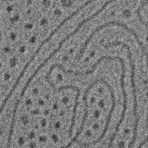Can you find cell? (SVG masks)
Listing matches in <instances>:
<instances>
[{
    "mask_svg": "<svg viewBox=\"0 0 148 148\" xmlns=\"http://www.w3.org/2000/svg\"><path fill=\"white\" fill-rule=\"evenodd\" d=\"M84 113L79 130L71 140L82 146L95 144L105 135L116 106L110 85L104 79L93 81L83 96Z\"/></svg>",
    "mask_w": 148,
    "mask_h": 148,
    "instance_id": "cell-1",
    "label": "cell"
},
{
    "mask_svg": "<svg viewBox=\"0 0 148 148\" xmlns=\"http://www.w3.org/2000/svg\"><path fill=\"white\" fill-rule=\"evenodd\" d=\"M148 3V0H144L143 1H142L141 2V4L140 5V6L138 7V8L136 10V15H137V17L138 18V20H139V21L142 23L143 22V18L142 17V16L141 14V11L142 10V9H143V8Z\"/></svg>",
    "mask_w": 148,
    "mask_h": 148,
    "instance_id": "cell-2",
    "label": "cell"
}]
</instances>
